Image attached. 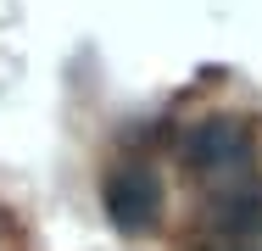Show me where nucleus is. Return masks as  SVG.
Masks as SVG:
<instances>
[{
	"label": "nucleus",
	"instance_id": "nucleus-1",
	"mask_svg": "<svg viewBox=\"0 0 262 251\" xmlns=\"http://www.w3.org/2000/svg\"><path fill=\"white\" fill-rule=\"evenodd\" d=\"M162 206H167V190L145 162H123L106 173V212L123 235H145L162 218Z\"/></svg>",
	"mask_w": 262,
	"mask_h": 251
},
{
	"label": "nucleus",
	"instance_id": "nucleus-2",
	"mask_svg": "<svg viewBox=\"0 0 262 251\" xmlns=\"http://www.w3.org/2000/svg\"><path fill=\"white\" fill-rule=\"evenodd\" d=\"M0 251H11V229H6V218H0Z\"/></svg>",
	"mask_w": 262,
	"mask_h": 251
}]
</instances>
